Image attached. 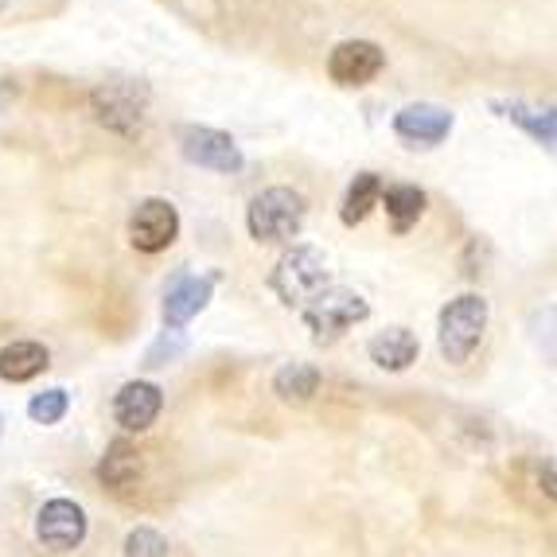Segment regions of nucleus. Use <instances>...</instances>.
I'll return each mask as SVG.
<instances>
[{
  "label": "nucleus",
  "mask_w": 557,
  "mask_h": 557,
  "mask_svg": "<svg viewBox=\"0 0 557 557\" xmlns=\"http://www.w3.org/2000/svg\"><path fill=\"white\" fill-rule=\"evenodd\" d=\"M149 83L145 78H110L90 90L94 121L117 137H140L149 121Z\"/></svg>",
  "instance_id": "1"
},
{
  "label": "nucleus",
  "mask_w": 557,
  "mask_h": 557,
  "mask_svg": "<svg viewBox=\"0 0 557 557\" xmlns=\"http://www.w3.org/2000/svg\"><path fill=\"white\" fill-rule=\"evenodd\" d=\"M308 203L297 187H265L261 196H253L250 211H246V226H250V238L261 246H281V242H293L305 226Z\"/></svg>",
  "instance_id": "2"
},
{
  "label": "nucleus",
  "mask_w": 557,
  "mask_h": 557,
  "mask_svg": "<svg viewBox=\"0 0 557 557\" xmlns=\"http://www.w3.org/2000/svg\"><path fill=\"white\" fill-rule=\"evenodd\" d=\"M327 258L317 246H293L277 258L270 273V288L281 297V305L288 308H305L308 300H317L327 288Z\"/></svg>",
  "instance_id": "3"
},
{
  "label": "nucleus",
  "mask_w": 557,
  "mask_h": 557,
  "mask_svg": "<svg viewBox=\"0 0 557 557\" xmlns=\"http://www.w3.org/2000/svg\"><path fill=\"white\" fill-rule=\"evenodd\" d=\"M483 332H487V300L475 297V293L448 300V305L441 308V327H437V344H441L445 362L460 367V362L472 359Z\"/></svg>",
  "instance_id": "4"
},
{
  "label": "nucleus",
  "mask_w": 557,
  "mask_h": 557,
  "mask_svg": "<svg viewBox=\"0 0 557 557\" xmlns=\"http://www.w3.org/2000/svg\"><path fill=\"white\" fill-rule=\"evenodd\" d=\"M371 317V305L355 293V288H324L317 300L305 305V324L312 327L317 344H335L344 332H351L355 324Z\"/></svg>",
  "instance_id": "5"
},
{
  "label": "nucleus",
  "mask_w": 557,
  "mask_h": 557,
  "mask_svg": "<svg viewBox=\"0 0 557 557\" xmlns=\"http://www.w3.org/2000/svg\"><path fill=\"white\" fill-rule=\"evenodd\" d=\"M180 152H184L187 164L207 168V172H219V176H238L246 168L238 140L223 129H211V125H180L176 129Z\"/></svg>",
  "instance_id": "6"
},
{
  "label": "nucleus",
  "mask_w": 557,
  "mask_h": 557,
  "mask_svg": "<svg viewBox=\"0 0 557 557\" xmlns=\"http://www.w3.org/2000/svg\"><path fill=\"white\" fill-rule=\"evenodd\" d=\"M180 238V211L168 199H140L129 214V242L140 253H160Z\"/></svg>",
  "instance_id": "7"
},
{
  "label": "nucleus",
  "mask_w": 557,
  "mask_h": 557,
  "mask_svg": "<svg viewBox=\"0 0 557 557\" xmlns=\"http://www.w3.org/2000/svg\"><path fill=\"white\" fill-rule=\"evenodd\" d=\"M386 66V51H382L374 39H344V44L332 47L327 55V75L335 86H347V90H359L371 78H379V71Z\"/></svg>",
  "instance_id": "8"
},
{
  "label": "nucleus",
  "mask_w": 557,
  "mask_h": 557,
  "mask_svg": "<svg viewBox=\"0 0 557 557\" xmlns=\"http://www.w3.org/2000/svg\"><path fill=\"white\" fill-rule=\"evenodd\" d=\"M453 125H456V113L433 102L401 106V110L394 113V133H398L401 140H409L413 149H433V145L448 140Z\"/></svg>",
  "instance_id": "9"
},
{
  "label": "nucleus",
  "mask_w": 557,
  "mask_h": 557,
  "mask_svg": "<svg viewBox=\"0 0 557 557\" xmlns=\"http://www.w3.org/2000/svg\"><path fill=\"white\" fill-rule=\"evenodd\" d=\"M36 534L47 549H55V554H66V549H75L78 542L86 539V515L78 503L71 499H51L44 503V511L36 519Z\"/></svg>",
  "instance_id": "10"
},
{
  "label": "nucleus",
  "mask_w": 557,
  "mask_h": 557,
  "mask_svg": "<svg viewBox=\"0 0 557 557\" xmlns=\"http://www.w3.org/2000/svg\"><path fill=\"white\" fill-rule=\"evenodd\" d=\"M214 281H219V273H203V277L199 273H180L164 293V324L184 327L191 317H199L211 305Z\"/></svg>",
  "instance_id": "11"
},
{
  "label": "nucleus",
  "mask_w": 557,
  "mask_h": 557,
  "mask_svg": "<svg viewBox=\"0 0 557 557\" xmlns=\"http://www.w3.org/2000/svg\"><path fill=\"white\" fill-rule=\"evenodd\" d=\"M160 406H164V394L157 382H125L113 398V418L129 433H145L160 418Z\"/></svg>",
  "instance_id": "12"
},
{
  "label": "nucleus",
  "mask_w": 557,
  "mask_h": 557,
  "mask_svg": "<svg viewBox=\"0 0 557 557\" xmlns=\"http://www.w3.org/2000/svg\"><path fill=\"white\" fill-rule=\"evenodd\" d=\"M492 113H499L503 121H511L527 133L530 140H539L542 149L554 152V140H557V117L554 110H539V106L519 102V98H492Z\"/></svg>",
  "instance_id": "13"
},
{
  "label": "nucleus",
  "mask_w": 557,
  "mask_h": 557,
  "mask_svg": "<svg viewBox=\"0 0 557 557\" xmlns=\"http://www.w3.org/2000/svg\"><path fill=\"white\" fill-rule=\"evenodd\" d=\"M367 351H371V359L379 362L382 371H406V367L418 362L421 344L409 327H386V332H379L371 344H367Z\"/></svg>",
  "instance_id": "14"
},
{
  "label": "nucleus",
  "mask_w": 557,
  "mask_h": 557,
  "mask_svg": "<svg viewBox=\"0 0 557 557\" xmlns=\"http://www.w3.org/2000/svg\"><path fill=\"white\" fill-rule=\"evenodd\" d=\"M47 362H51V355H47L44 344H36V339H16V344H9L0 351V379L28 382L47 371Z\"/></svg>",
  "instance_id": "15"
},
{
  "label": "nucleus",
  "mask_w": 557,
  "mask_h": 557,
  "mask_svg": "<svg viewBox=\"0 0 557 557\" xmlns=\"http://www.w3.org/2000/svg\"><path fill=\"white\" fill-rule=\"evenodd\" d=\"M379 203L386 207V214H391V226L398 234H406L409 226L418 223L421 214H425V191L413 184H391V187H382V196Z\"/></svg>",
  "instance_id": "16"
},
{
  "label": "nucleus",
  "mask_w": 557,
  "mask_h": 557,
  "mask_svg": "<svg viewBox=\"0 0 557 557\" xmlns=\"http://www.w3.org/2000/svg\"><path fill=\"white\" fill-rule=\"evenodd\" d=\"M320 391V371L308 367V362H285L277 374H273V394L288 406H308Z\"/></svg>",
  "instance_id": "17"
},
{
  "label": "nucleus",
  "mask_w": 557,
  "mask_h": 557,
  "mask_svg": "<svg viewBox=\"0 0 557 557\" xmlns=\"http://www.w3.org/2000/svg\"><path fill=\"white\" fill-rule=\"evenodd\" d=\"M140 475V456L137 448L129 445V441H113L110 453H106V460L98 465V480L110 487V492H125V487H133Z\"/></svg>",
  "instance_id": "18"
},
{
  "label": "nucleus",
  "mask_w": 557,
  "mask_h": 557,
  "mask_svg": "<svg viewBox=\"0 0 557 557\" xmlns=\"http://www.w3.org/2000/svg\"><path fill=\"white\" fill-rule=\"evenodd\" d=\"M379 196H382V176H374V172H359V176L347 184L344 207H339L344 226H359L362 219L379 207Z\"/></svg>",
  "instance_id": "19"
},
{
  "label": "nucleus",
  "mask_w": 557,
  "mask_h": 557,
  "mask_svg": "<svg viewBox=\"0 0 557 557\" xmlns=\"http://www.w3.org/2000/svg\"><path fill=\"white\" fill-rule=\"evenodd\" d=\"M168 554H172L168 539L152 527H137L129 539H125V557H168Z\"/></svg>",
  "instance_id": "20"
},
{
  "label": "nucleus",
  "mask_w": 557,
  "mask_h": 557,
  "mask_svg": "<svg viewBox=\"0 0 557 557\" xmlns=\"http://www.w3.org/2000/svg\"><path fill=\"white\" fill-rule=\"evenodd\" d=\"M187 351V335L180 332V327H168V332H160V339L149 347V355H145V367H168L172 359H180V355Z\"/></svg>",
  "instance_id": "21"
},
{
  "label": "nucleus",
  "mask_w": 557,
  "mask_h": 557,
  "mask_svg": "<svg viewBox=\"0 0 557 557\" xmlns=\"http://www.w3.org/2000/svg\"><path fill=\"white\" fill-rule=\"evenodd\" d=\"M66 413V391H44L28 401V418L39 421V425H55Z\"/></svg>",
  "instance_id": "22"
},
{
  "label": "nucleus",
  "mask_w": 557,
  "mask_h": 557,
  "mask_svg": "<svg viewBox=\"0 0 557 557\" xmlns=\"http://www.w3.org/2000/svg\"><path fill=\"white\" fill-rule=\"evenodd\" d=\"M4 9H9V0H0V12H4Z\"/></svg>",
  "instance_id": "23"
},
{
  "label": "nucleus",
  "mask_w": 557,
  "mask_h": 557,
  "mask_svg": "<svg viewBox=\"0 0 557 557\" xmlns=\"http://www.w3.org/2000/svg\"><path fill=\"white\" fill-rule=\"evenodd\" d=\"M0 429H4V418H0Z\"/></svg>",
  "instance_id": "24"
}]
</instances>
